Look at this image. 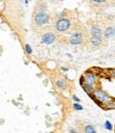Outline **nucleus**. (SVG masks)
Returning a JSON list of instances; mask_svg holds the SVG:
<instances>
[{
  "label": "nucleus",
  "mask_w": 115,
  "mask_h": 133,
  "mask_svg": "<svg viewBox=\"0 0 115 133\" xmlns=\"http://www.w3.org/2000/svg\"><path fill=\"white\" fill-rule=\"evenodd\" d=\"M104 128H106L107 130H112V129H113L112 124H111V122H110L109 120H107L106 122H104Z\"/></svg>",
  "instance_id": "nucleus-13"
},
{
  "label": "nucleus",
  "mask_w": 115,
  "mask_h": 133,
  "mask_svg": "<svg viewBox=\"0 0 115 133\" xmlns=\"http://www.w3.org/2000/svg\"><path fill=\"white\" fill-rule=\"evenodd\" d=\"M74 109H75L76 111H82V110H83V107H82V105L78 104V102H76V103L74 104Z\"/></svg>",
  "instance_id": "nucleus-15"
},
{
  "label": "nucleus",
  "mask_w": 115,
  "mask_h": 133,
  "mask_svg": "<svg viewBox=\"0 0 115 133\" xmlns=\"http://www.w3.org/2000/svg\"><path fill=\"white\" fill-rule=\"evenodd\" d=\"M72 23L70 18H67L64 16H58L56 19L53 22V27L55 29V31L60 33H65L69 32L72 30Z\"/></svg>",
  "instance_id": "nucleus-1"
},
{
  "label": "nucleus",
  "mask_w": 115,
  "mask_h": 133,
  "mask_svg": "<svg viewBox=\"0 0 115 133\" xmlns=\"http://www.w3.org/2000/svg\"><path fill=\"white\" fill-rule=\"evenodd\" d=\"M93 1H96V2H104L106 0H93Z\"/></svg>",
  "instance_id": "nucleus-17"
},
{
  "label": "nucleus",
  "mask_w": 115,
  "mask_h": 133,
  "mask_svg": "<svg viewBox=\"0 0 115 133\" xmlns=\"http://www.w3.org/2000/svg\"><path fill=\"white\" fill-rule=\"evenodd\" d=\"M55 85H56L58 88L61 89V90H65V89L67 88V83H66V81L63 79V78L58 79V81H56V83H55Z\"/></svg>",
  "instance_id": "nucleus-10"
},
{
  "label": "nucleus",
  "mask_w": 115,
  "mask_h": 133,
  "mask_svg": "<svg viewBox=\"0 0 115 133\" xmlns=\"http://www.w3.org/2000/svg\"><path fill=\"white\" fill-rule=\"evenodd\" d=\"M25 48H26V52H27V54H29V55L32 54V48H31V46H30L29 44H26L25 45Z\"/></svg>",
  "instance_id": "nucleus-14"
},
{
  "label": "nucleus",
  "mask_w": 115,
  "mask_h": 133,
  "mask_svg": "<svg viewBox=\"0 0 115 133\" xmlns=\"http://www.w3.org/2000/svg\"><path fill=\"white\" fill-rule=\"evenodd\" d=\"M49 15L47 14L45 11H37L34 14V22L37 26H44L49 23Z\"/></svg>",
  "instance_id": "nucleus-3"
},
{
  "label": "nucleus",
  "mask_w": 115,
  "mask_h": 133,
  "mask_svg": "<svg viewBox=\"0 0 115 133\" xmlns=\"http://www.w3.org/2000/svg\"><path fill=\"white\" fill-rule=\"evenodd\" d=\"M83 81L84 83L90 85L92 87H94L97 83V75L94 73V72H91V71H87V72L83 75Z\"/></svg>",
  "instance_id": "nucleus-5"
},
{
  "label": "nucleus",
  "mask_w": 115,
  "mask_h": 133,
  "mask_svg": "<svg viewBox=\"0 0 115 133\" xmlns=\"http://www.w3.org/2000/svg\"><path fill=\"white\" fill-rule=\"evenodd\" d=\"M90 42L93 46L98 47V46H101L102 43H103V38H97V37H92L91 35V39H90Z\"/></svg>",
  "instance_id": "nucleus-8"
},
{
  "label": "nucleus",
  "mask_w": 115,
  "mask_h": 133,
  "mask_svg": "<svg viewBox=\"0 0 115 133\" xmlns=\"http://www.w3.org/2000/svg\"><path fill=\"white\" fill-rule=\"evenodd\" d=\"M81 86H82V88L84 89V91L87 94V95H91L92 92H93V87L92 86H90V85H87V84H85V83H82L81 84Z\"/></svg>",
  "instance_id": "nucleus-11"
},
{
  "label": "nucleus",
  "mask_w": 115,
  "mask_h": 133,
  "mask_svg": "<svg viewBox=\"0 0 115 133\" xmlns=\"http://www.w3.org/2000/svg\"><path fill=\"white\" fill-rule=\"evenodd\" d=\"M88 96H90L99 106H103V107L108 103H110L111 101H113V99L106 92V91H103L101 89H98V88L93 89V92Z\"/></svg>",
  "instance_id": "nucleus-2"
},
{
  "label": "nucleus",
  "mask_w": 115,
  "mask_h": 133,
  "mask_svg": "<svg viewBox=\"0 0 115 133\" xmlns=\"http://www.w3.org/2000/svg\"><path fill=\"white\" fill-rule=\"evenodd\" d=\"M62 71H67V69H66V68H64V66H63V68H62Z\"/></svg>",
  "instance_id": "nucleus-18"
},
{
  "label": "nucleus",
  "mask_w": 115,
  "mask_h": 133,
  "mask_svg": "<svg viewBox=\"0 0 115 133\" xmlns=\"http://www.w3.org/2000/svg\"><path fill=\"white\" fill-rule=\"evenodd\" d=\"M84 131L86 132V133H95L96 132V130H95V128H94L92 125H87L86 127H85V129H84Z\"/></svg>",
  "instance_id": "nucleus-12"
},
{
  "label": "nucleus",
  "mask_w": 115,
  "mask_h": 133,
  "mask_svg": "<svg viewBox=\"0 0 115 133\" xmlns=\"http://www.w3.org/2000/svg\"><path fill=\"white\" fill-rule=\"evenodd\" d=\"M83 41H84V38H83L82 30H74L69 38V43L71 45H80Z\"/></svg>",
  "instance_id": "nucleus-4"
},
{
  "label": "nucleus",
  "mask_w": 115,
  "mask_h": 133,
  "mask_svg": "<svg viewBox=\"0 0 115 133\" xmlns=\"http://www.w3.org/2000/svg\"><path fill=\"white\" fill-rule=\"evenodd\" d=\"M72 100H74L75 102H80V99L78 98L77 96H72Z\"/></svg>",
  "instance_id": "nucleus-16"
},
{
  "label": "nucleus",
  "mask_w": 115,
  "mask_h": 133,
  "mask_svg": "<svg viewBox=\"0 0 115 133\" xmlns=\"http://www.w3.org/2000/svg\"><path fill=\"white\" fill-rule=\"evenodd\" d=\"M42 43L43 44H46V45H50L52 43H54V41H55V35L54 33H52L50 31L48 32H46L45 34H43V37H42Z\"/></svg>",
  "instance_id": "nucleus-6"
},
{
  "label": "nucleus",
  "mask_w": 115,
  "mask_h": 133,
  "mask_svg": "<svg viewBox=\"0 0 115 133\" xmlns=\"http://www.w3.org/2000/svg\"><path fill=\"white\" fill-rule=\"evenodd\" d=\"M103 33H104V37H106V39H108V40L112 39L114 37V33H115L114 27H108L106 30H104Z\"/></svg>",
  "instance_id": "nucleus-9"
},
{
  "label": "nucleus",
  "mask_w": 115,
  "mask_h": 133,
  "mask_svg": "<svg viewBox=\"0 0 115 133\" xmlns=\"http://www.w3.org/2000/svg\"><path fill=\"white\" fill-rule=\"evenodd\" d=\"M91 35H92V37H97V38H103L101 28L99 27L98 25H96V24L92 25V27H91Z\"/></svg>",
  "instance_id": "nucleus-7"
}]
</instances>
